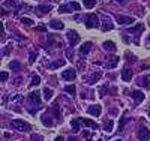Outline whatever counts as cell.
Returning a JSON list of instances; mask_svg holds the SVG:
<instances>
[{
  "instance_id": "23",
  "label": "cell",
  "mask_w": 150,
  "mask_h": 141,
  "mask_svg": "<svg viewBox=\"0 0 150 141\" xmlns=\"http://www.w3.org/2000/svg\"><path fill=\"white\" fill-rule=\"evenodd\" d=\"M119 60H120V57H111L107 63H105V66L108 68V69H112V68H116L117 66V63H119Z\"/></svg>"
},
{
  "instance_id": "19",
  "label": "cell",
  "mask_w": 150,
  "mask_h": 141,
  "mask_svg": "<svg viewBox=\"0 0 150 141\" xmlns=\"http://www.w3.org/2000/svg\"><path fill=\"white\" fill-rule=\"evenodd\" d=\"M122 80L123 81H131L132 80V71L129 68H125L122 71Z\"/></svg>"
},
{
  "instance_id": "4",
  "label": "cell",
  "mask_w": 150,
  "mask_h": 141,
  "mask_svg": "<svg viewBox=\"0 0 150 141\" xmlns=\"http://www.w3.org/2000/svg\"><path fill=\"white\" fill-rule=\"evenodd\" d=\"M99 26V17L96 14H89L86 15V27L87 29H95Z\"/></svg>"
},
{
  "instance_id": "14",
  "label": "cell",
  "mask_w": 150,
  "mask_h": 141,
  "mask_svg": "<svg viewBox=\"0 0 150 141\" xmlns=\"http://www.w3.org/2000/svg\"><path fill=\"white\" fill-rule=\"evenodd\" d=\"M131 96H132V99L137 102V104H140V102H143V101H144V93H143V92H140V90H134Z\"/></svg>"
},
{
  "instance_id": "6",
  "label": "cell",
  "mask_w": 150,
  "mask_h": 141,
  "mask_svg": "<svg viewBox=\"0 0 150 141\" xmlns=\"http://www.w3.org/2000/svg\"><path fill=\"white\" fill-rule=\"evenodd\" d=\"M53 116H54V114L51 113V110H48L45 114H42V117H41V120H42V125H44V126H48V128H51V126L54 125Z\"/></svg>"
},
{
  "instance_id": "29",
  "label": "cell",
  "mask_w": 150,
  "mask_h": 141,
  "mask_svg": "<svg viewBox=\"0 0 150 141\" xmlns=\"http://www.w3.org/2000/svg\"><path fill=\"white\" fill-rule=\"evenodd\" d=\"M65 92H68L69 95H72V96H74L75 93H77V89H75V86H74V84H71V86H66V87H65Z\"/></svg>"
},
{
  "instance_id": "27",
  "label": "cell",
  "mask_w": 150,
  "mask_h": 141,
  "mask_svg": "<svg viewBox=\"0 0 150 141\" xmlns=\"http://www.w3.org/2000/svg\"><path fill=\"white\" fill-rule=\"evenodd\" d=\"M44 98H45V101H50L53 98V90L51 89H48V87L44 89Z\"/></svg>"
},
{
  "instance_id": "5",
  "label": "cell",
  "mask_w": 150,
  "mask_h": 141,
  "mask_svg": "<svg viewBox=\"0 0 150 141\" xmlns=\"http://www.w3.org/2000/svg\"><path fill=\"white\" fill-rule=\"evenodd\" d=\"M11 126L14 128V129H17V131H29V129H30V125L26 123L24 120H20V119L12 120V122H11Z\"/></svg>"
},
{
  "instance_id": "26",
  "label": "cell",
  "mask_w": 150,
  "mask_h": 141,
  "mask_svg": "<svg viewBox=\"0 0 150 141\" xmlns=\"http://www.w3.org/2000/svg\"><path fill=\"white\" fill-rule=\"evenodd\" d=\"M83 3H84V8L92 9V8L96 6V0H83Z\"/></svg>"
},
{
  "instance_id": "34",
  "label": "cell",
  "mask_w": 150,
  "mask_h": 141,
  "mask_svg": "<svg viewBox=\"0 0 150 141\" xmlns=\"http://www.w3.org/2000/svg\"><path fill=\"white\" fill-rule=\"evenodd\" d=\"M8 78H9V74L8 72H2V74H0V81H2V83H5Z\"/></svg>"
},
{
  "instance_id": "38",
  "label": "cell",
  "mask_w": 150,
  "mask_h": 141,
  "mask_svg": "<svg viewBox=\"0 0 150 141\" xmlns=\"http://www.w3.org/2000/svg\"><path fill=\"white\" fill-rule=\"evenodd\" d=\"M54 141H65V138L62 137V135H59V137H56V140Z\"/></svg>"
},
{
  "instance_id": "31",
  "label": "cell",
  "mask_w": 150,
  "mask_h": 141,
  "mask_svg": "<svg viewBox=\"0 0 150 141\" xmlns=\"http://www.w3.org/2000/svg\"><path fill=\"white\" fill-rule=\"evenodd\" d=\"M21 23H23L24 26H27V27H30V26L33 24V20H30V18H24V17H23V18H21Z\"/></svg>"
},
{
  "instance_id": "18",
  "label": "cell",
  "mask_w": 150,
  "mask_h": 141,
  "mask_svg": "<svg viewBox=\"0 0 150 141\" xmlns=\"http://www.w3.org/2000/svg\"><path fill=\"white\" fill-rule=\"evenodd\" d=\"M112 23H111V20L108 18V17H104V21H102V30L104 32H108V30H112Z\"/></svg>"
},
{
  "instance_id": "9",
  "label": "cell",
  "mask_w": 150,
  "mask_h": 141,
  "mask_svg": "<svg viewBox=\"0 0 150 141\" xmlns=\"http://www.w3.org/2000/svg\"><path fill=\"white\" fill-rule=\"evenodd\" d=\"M137 137H138V140H141V141L150 140V131L147 129L146 126H141L140 129L137 131Z\"/></svg>"
},
{
  "instance_id": "2",
  "label": "cell",
  "mask_w": 150,
  "mask_h": 141,
  "mask_svg": "<svg viewBox=\"0 0 150 141\" xmlns=\"http://www.w3.org/2000/svg\"><path fill=\"white\" fill-rule=\"evenodd\" d=\"M80 5L77 3V2H69V3H66V5H62L60 8H59V12L60 14H68V12H77V11H80Z\"/></svg>"
},
{
  "instance_id": "24",
  "label": "cell",
  "mask_w": 150,
  "mask_h": 141,
  "mask_svg": "<svg viewBox=\"0 0 150 141\" xmlns=\"http://www.w3.org/2000/svg\"><path fill=\"white\" fill-rule=\"evenodd\" d=\"M63 65H65V60L63 59H59V60H56L53 63H50V69H57V68L63 66Z\"/></svg>"
},
{
  "instance_id": "21",
  "label": "cell",
  "mask_w": 150,
  "mask_h": 141,
  "mask_svg": "<svg viewBox=\"0 0 150 141\" xmlns=\"http://www.w3.org/2000/svg\"><path fill=\"white\" fill-rule=\"evenodd\" d=\"M101 77H102V74L99 72V71H96V72H93V74L89 77V80H87V81H89V84H95V83L99 81V78H101Z\"/></svg>"
},
{
  "instance_id": "15",
  "label": "cell",
  "mask_w": 150,
  "mask_h": 141,
  "mask_svg": "<svg viewBox=\"0 0 150 141\" xmlns=\"http://www.w3.org/2000/svg\"><path fill=\"white\" fill-rule=\"evenodd\" d=\"M80 125H81V119H80V117L71 120V128H72V132H74V134H77V132L80 131Z\"/></svg>"
},
{
  "instance_id": "33",
  "label": "cell",
  "mask_w": 150,
  "mask_h": 141,
  "mask_svg": "<svg viewBox=\"0 0 150 141\" xmlns=\"http://www.w3.org/2000/svg\"><path fill=\"white\" fill-rule=\"evenodd\" d=\"M9 66H11L12 71H18V69H20V63H18V62H11Z\"/></svg>"
},
{
  "instance_id": "10",
  "label": "cell",
  "mask_w": 150,
  "mask_h": 141,
  "mask_svg": "<svg viewBox=\"0 0 150 141\" xmlns=\"http://www.w3.org/2000/svg\"><path fill=\"white\" fill-rule=\"evenodd\" d=\"M87 113L90 114V116H95V117H99L101 116V113H102V107L96 104V105H90L89 108H87Z\"/></svg>"
},
{
  "instance_id": "42",
  "label": "cell",
  "mask_w": 150,
  "mask_h": 141,
  "mask_svg": "<svg viewBox=\"0 0 150 141\" xmlns=\"http://www.w3.org/2000/svg\"><path fill=\"white\" fill-rule=\"evenodd\" d=\"M114 141H122V140H120V138H117V140H114Z\"/></svg>"
},
{
  "instance_id": "1",
  "label": "cell",
  "mask_w": 150,
  "mask_h": 141,
  "mask_svg": "<svg viewBox=\"0 0 150 141\" xmlns=\"http://www.w3.org/2000/svg\"><path fill=\"white\" fill-rule=\"evenodd\" d=\"M27 102H29V105L32 107L29 110L30 114H35V108L39 110V107H41V96H39V93L38 92H30L27 95Z\"/></svg>"
},
{
  "instance_id": "17",
  "label": "cell",
  "mask_w": 150,
  "mask_h": 141,
  "mask_svg": "<svg viewBox=\"0 0 150 141\" xmlns=\"http://www.w3.org/2000/svg\"><path fill=\"white\" fill-rule=\"evenodd\" d=\"M102 45H104V50H105V51H110V53H114V51L117 50L116 44L112 42V41H105Z\"/></svg>"
},
{
  "instance_id": "32",
  "label": "cell",
  "mask_w": 150,
  "mask_h": 141,
  "mask_svg": "<svg viewBox=\"0 0 150 141\" xmlns=\"http://www.w3.org/2000/svg\"><path fill=\"white\" fill-rule=\"evenodd\" d=\"M29 62L30 63H35V60H36V57H38V53H35V51H30V54H29Z\"/></svg>"
},
{
  "instance_id": "13",
  "label": "cell",
  "mask_w": 150,
  "mask_h": 141,
  "mask_svg": "<svg viewBox=\"0 0 150 141\" xmlns=\"http://www.w3.org/2000/svg\"><path fill=\"white\" fill-rule=\"evenodd\" d=\"M50 27L54 29V30H62V29H65V24L60 20H51L50 21Z\"/></svg>"
},
{
  "instance_id": "28",
  "label": "cell",
  "mask_w": 150,
  "mask_h": 141,
  "mask_svg": "<svg viewBox=\"0 0 150 141\" xmlns=\"http://www.w3.org/2000/svg\"><path fill=\"white\" fill-rule=\"evenodd\" d=\"M41 84V77L39 75H35L32 78V83H30V87H35V86H39Z\"/></svg>"
},
{
  "instance_id": "36",
  "label": "cell",
  "mask_w": 150,
  "mask_h": 141,
  "mask_svg": "<svg viewBox=\"0 0 150 141\" xmlns=\"http://www.w3.org/2000/svg\"><path fill=\"white\" fill-rule=\"evenodd\" d=\"M125 56L128 57V59H126L128 62H134V60H135V57H134V56H131V53H129V51H126V54H125Z\"/></svg>"
},
{
  "instance_id": "30",
  "label": "cell",
  "mask_w": 150,
  "mask_h": 141,
  "mask_svg": "<svg viewBox=\"0 0 150 141\" xmlns=\"http://www.w3.org/2000/svg\"><path fill=\"white\" fill-rule=\"evenodd\" d=\"M126 122H128L126 116H123V117L120 119V122H119V132H122V131H123V128H125V125H126Z\"/></svg>"
},
{
  "instance_id": "41",
  "label": "cell",
  "mask_w": 150,
  "mask_h": 141,
  "mask_svg": "<svg viewBox=\"0 0 150 141\" xmlns=\"http://www.w3.org/2000/svg\"><path fill=\"white\" fill-rule=\"evenodd\" d=\"M116 2H119V3H123V2H125V0H116Z\"/></svg>"
},
{
  "instance_id": "12",
  "label": "cell",
  "mask_w": 150,
  "mask_h": 141,
  "mask_svg": "<svg viewBox=\"0 0 150 141\" xmlns=\"http://www.w3.org/2000/svg\"><path fill=\"white\" fill-rule=\"evenodd\" d=\"M80 119H81V117H80ZM81 125H84V126H87V128H92V129H99V125H98L96 122L90 120V119H81Z\"/></svg>"
},
{
  "instance_id": "16",
  "label": "cell",
  "mask_w": 150,
  "mask_h": 141,
  "mask_svg": "<svg viewBox=\"0 0 150 141\" xmlns=\"http://www.w3.org/2000/svg\"><path fill=\"white\" fill-rule=\"evenodd\" d=\"M92 47H93V44H92V42H84V44H83V47L80 48V56H86V54H89V51L92 50Z\"/></svg>"
},
{
  "instance_id": "7",
  "label": "cell",
  "mask_w": 150,
  "mask_h": 141,
  "mask_svg": "<svg viewBox=\"0 0 150 141\" xmlns=\"http://www.w3.org/2000/svg\"><path fill=\"white\" fill-rule=\"evenodd\" d=\"M68 42H69V45L71 47H74V45H77L78 42H80V35L75 32V30H69L68 32Z\"/></svg>"
},
{
  "instance_id": "35",
  "label": "cell",
  "mask_w": 150,
  "mask_h": 141,
  "mask_svg": "<svg viewBox=\"0 0 150 141\" xmlns=\"http://www.w3.org/2000/svg\"><path fill=\"white\" fill-rule=\"evenodd\" d=\"M66 57H68V60H71L72 62V59H74V51L69 48V50H66Z\"/></svg>"
},
{
  "instance_id": "22",
  "label": "cell",
  "mask_w": 150,
  "mask_h": 141,
  "mask_svg": "<svg viewBox=\"0 0 150 141\" xmlns=\"http://www.w3.org/2000/svg\"><path fill=\"white\" fill-rule=\"evenodd\" d=\"M138 84L144 89H150V75H146V77H143V78H140Z\"/></svg>"
},
{
  "instance_id": "20",
  "label": "cell",
  "mask_w": 150,
  "mask_h": 141,
  "mask_svg": "<svg viewBox=\"0 0 150 141\" xmlns=\"http://www.w3.org/2000/svg\"><path fill=\"white\" fill-rule=\"evenodd\" d=\"M112 128H114V122H112L111 119H105V122H104V131L108 132V134H111L112 132Z\"/></svg>"
},
{
  "instance_id": "11",
  "label": "cell",
  "mask_w": 150,
  "mask_h": 141,
  "mask_svg": "<svg viewBox=\"0 0 150 141\" xmlns=\"http://www.w3.org/2000/svg\"><path fill=\"white\" fill-rule=\"evenodd\" d=\"M116 20H117V23L122 24V26H125V24H132V23L135 21L134 17H125V15H117Z\"/></svg>"
},
{
  "instance_id": "40",
  "label": "cell",
  "mask_w": 150,
  "mask_h": 141,
  "mask_svg": "<svg viewBox=\"0 0 150 141\" xmlns=\"http://www.w3.org/2000/svg\"><path fill=\"white\" fill-rule=\"evenodd\" d=\"M68 141H77V140H75V138H72V137H71V138H69Z\"/></svg>"
},
{
  "instance_id": "39",
  "label": "cell",
  "mask_w": 150,
  "mask_h": 141,
  "mask_svg": "<svg viewBox=\"0 0 150 141\" xmlns=\"http://www.w3.org/2000/svg\"><path fill=\"white\" fill-rule=\"evenodd\" d=\"M38 30H39V32H45L47 29L44 27V26H39V27H38Z\"/></svg>"
},
{
  "instance_id": "37",
  "label": "cell",
  "mask_w": 150,
  "mask_h": 141,
  "mask_svg": "<svg viewBox=\"0 0 150 141\" xmlns=\"http://www.w3.org/2000/svg\"><path fill=\"white\" fill-rule=\"evenodd\" d=\"M6 5H8V6H12V8L15 6V3H14V0H8V2H6Z\"/></svg>"
},
{
  "instance_id": "3",
  "label": "cell",
  "mask_w": 150,
  "mask_h": 141,
  "mask_svg": "<svg viewBox=\"0 0 150 141\" xmlns=\"http://www.w3.org/2000/svg\"><path fill=\"white\" fill-rule=\"evenodd\" d=\"M143 32H144V24H143V23H138L137 26H134V27H129V29H128V33L135 35V44L140 42V36H141Z\"/></svg>"
},
{
  "instance_id": "25",
  "label": "cell",
  "mask_w": 150,
  "mask_h": 141,
  "mask_svg": "<svg viewBox=\"0 0 150 141\" xmlns=\"http://www.w3.org/2000/svg\"><path fill=\"white\" fill-rule=\"evenodd\" d=\"M36 11H39L41 14H48V12L51 11V6H50V5H39L36 8Z\"/></svg>"
},
{
  "instance_id": "8",
  "label": "cell",
  "mask_w": 150,
  "mask_h": 141,
  "mask_svg": "<svg viewBox=\"0 0 150 141\" xmlns=\"http://www.w3.org/2000/svg\"><path fill=\"white\" fill-rule=\"evenodd\" d=\"M62 78L63 80H66V81H74L75 78H77V71L75 69H66V71H63L62 72Z\"/></svg>"
}]
</instances>
